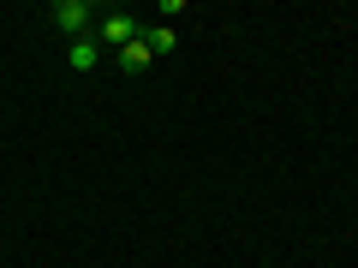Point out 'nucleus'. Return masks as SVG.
Listing matches in <instances>:
<instances>
[{
	"mask_svg": "<svg viewBox=\"0 0 358 268\" xmlns=\"http://www.w3.org/2000/svg\"><path fill=\"white\" fill-rule=\"evenodd\" d=\"M90 18H96V13H90L84 0H60V6H54V24H60L72 42H84V24H90Z\"/></svg>",
	"mask_w": 358,
	"mask_h": 268,
	"instance_id": "1",
	"label": "nucleus"
},
{
	"mask_svg": "<svg viewBox=\"0 0 358 268\" xmlns=\"http://www.w3.org/2000/svg\"><path fill=\"white\" fill-rule=\"evenodd\" d=\"M138 36H143V30H138L131 13H108L102 18V42H108V48H126V42H138Z\"/></svg>",
	"mask_w": 358,
	"mask_h": 268,
	"instance_id": "2",
	"label": "nucleus"
},
{
	"mask_svg": "<svg viewBox=\"0 0 358 268\" xmlns=\"http://www.w3.org/2000/svg\"><path fill=\"white\" fill-rule=\"evenodd\" d=\"M150 60H155V54H150V42H126V48H120V66H126V72H150Z\"/></svg>",
	"mask_w": 358,
	"mask_h": 268,
	"instance_id": "3",
	"label": "nucleus"
},
{
	"mask_svg": "<svg viewBox=\"0 0 358 268\" xmlns=\"http://www.w3.org/2000/svg\"><path fill=\"white\" fill-rule=\"evenodd\" d=\"M96 54H102V48H96V42H72V54H66V60H72V72H90V66H96Z\"/></svg>",
	"mask_w": 358,
	"mask_h": 268,
	"instance_id": "4",
	"label": "nucleus"
},
{
	"mask_svg": "<svg viewBox=\"0 0 358 268\" xmlns=\"http://www.w3.org/2000/svg\"><path fill=\"white\" fill-rule=\"evenodd\" d=\"M143 42H150V54H167V48H173V30L155 24V30H143Z\"/></svg>",
	"mask_w": 358,
	"mask_h": 268,
	"instance_id": "5",
	"label": "nucleus"
}]
</instances>
